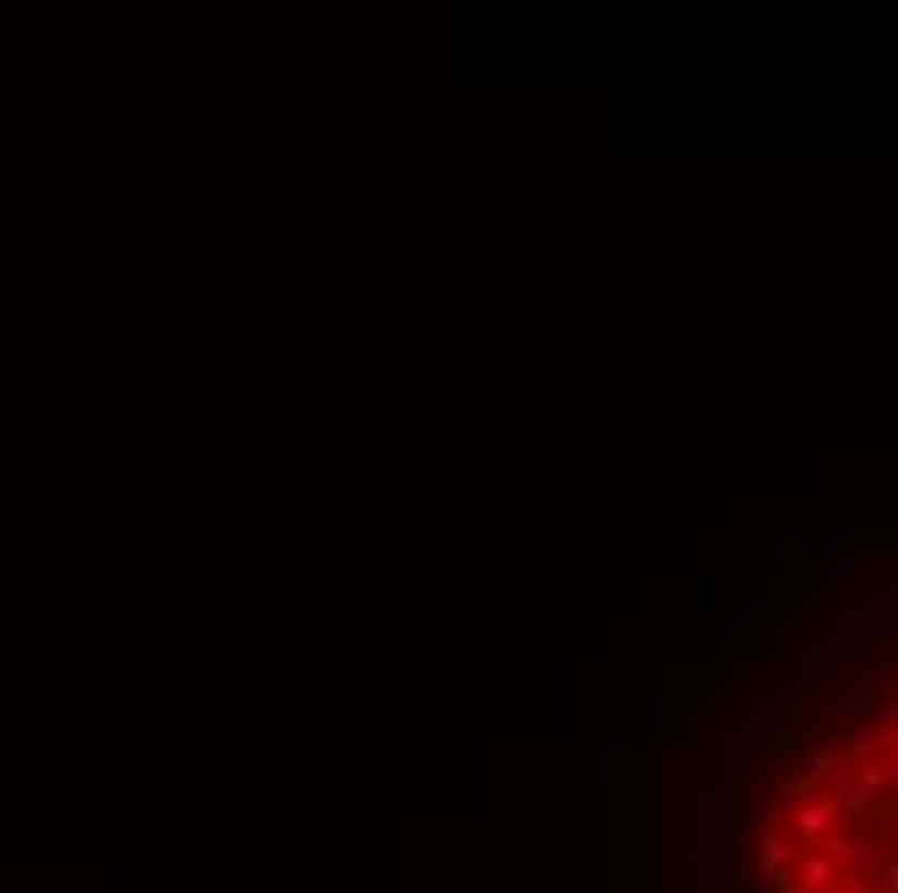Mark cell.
Returning a JSON list of instances; mask_svg holds the SVG:
<instances>
[{"mask_svg": "<svg viewBox=\"0 0 898 893\" xmlns=\"http://www.w3.org/2000/svg\"><path fill=\"white\" fill-rule=\"evenodd\" d=\"M796 857H801V847H796V842H790L785 832H764V842H760V863H764V873H769V878L790 873V868H796Z\"/></svg>", "mask_w": 898, "mask_h": 893, "instance_id": "2", "label": "cell"}, {"mask_svg": "<svg viewBox=\"0 0 898 893\" xmlns=\"http://www.w3.org/2000/svg\"><path fill=\"white\" fill-rule=\"evenodd\" d=\"M852 764H858V780H852V785H858L862 795H873V800H878V795L888 791V785H894V755L852 759Z\"/></svg>", "mask_w": 898, "mask_h": 893, "instance_id": "3", "label": "cell"}, {"mask_svg": "<svg viewBox=\"0 0 898 893\" xmlns=\"http://www.w3.org/2000/svg\"><path fill=\"white\" fill-rule=\"evenodd\" d=\"M847 749H852V755H862V759H878V749H883V755H894V723L852 734V738H847Z\"/></svg>", "mask_w": 898, "mask_h": 893, "instance_id": "5", "label": "cell"}, {"mask_svg": "<svg viewBox=\"0 0 898 893\" xmlns=\"http://www.w3.org/2000/svg\"><path fill=\"white\" fill-rule=\"evenodd\" d=\"M878 697H883V693H873V682H867V676H862V682H858V702H862V713H867V708H873V702H878Z\"/></svg>", "mask_w": 898, "mask_h": 893, "instance_id": "7", "label": "cell"}, {"mask_svg": "<svg viewBox=\"0 0 898 893\" xmlns=\"http://www.w3.org/2000/svg\"><path fill=\"white\" fill-rule=\"evenodd\" d=\"M785 816H790V811H785V800H764V806H760V827H764V832H785Z\"/></svg>", "mask_w": 898, "mask_h": 893, "instance_id": "6", "label": "cell"}, {"mask_svg": "<svg viewBox=\"0 0 898 893\" xmlns=\"http://www.w3.org/2000/svg\"><path fill=\"white\" fill-rule=\"evenodd\" d=\"M841 764H847V749H816L801 780L811 785V791H816V785L826 791V785H837V780H841Z\"/></svg>", "mask_w": 898, "mask_h": 893, "instance_id": "4", "label": "cell"}, {"mask_svg": "<svg viewBox=\"0 0 898 893\" xmlns=\"http://www.w3.org/2000/svg\"><path fill=\"white\" fill-rule=\"evenodd\" d=\"M837 821H841L837 795H832V785H826L816 800H796V806H790V816H785V836H790L801 853H811L826 832H837Z\"/></svg>", "mask_w": 898, "mask_h": 893, "instance_id": "1", "label": "cell"}]
</instances>
